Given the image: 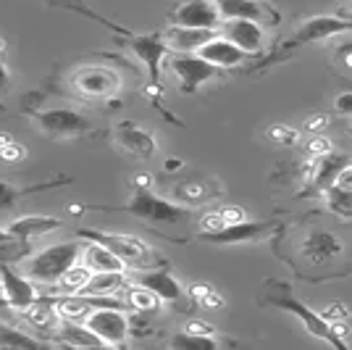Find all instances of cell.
Returning a JSON list of instances; mask_svg holds the SVG:
<instances>
[{
  "label": "cell",
  "instance_id": "cell-1",
  "mask_svg": "<svg viewBox=\"0 0 352 350\" xmlns=\"http://www.w3.org/2000/svg\"><path fill=\"white\" fill-rule=\"evenodd\" d=\"M82 248H85V243H79V240L56 243L50 248L34 253L30 261L24 263V271H27V277L40 285H56L74 263L82 261Z\"/></svg>",
  "mask_w": 352,
  "mask_h": 350
},
{
  "label": "cell",
  "instance_id": "cell-2",
  "mask_svg": "<svg viewBox=\"0 0 352 350\" xmlns=\"http://www.w3.org/2000/svg\"><path fill=\"white\" fill-rule=\"evenodd\" d=\"M89 208H95V211H124V214H132V216L150 221V224H179V221L190 216L187 208L166 200L161 195L150 192L147 187H140L126 205H89Z\"/></svg>",
  "mask_w": 352,
  "mask_h": 350
},
{
  "label": "cell",
  "instance_id": "cell-3",
  "mask_svg": "<svg viewBox=\"0 0 352 350\" xmlns=\"http://www.w3.org/2000/svg\"><path fill=\"white\" fill-rule=\"evenodd\" d=\"M76 234L82 240H92V243H100L105 248H111L116 253L121 261L126 263L129 269H153V253L145 243L134 234H121V232H100V229H76Z\"/></svg>",
  "mask_w": 352,
  "mask_h": 350
},
{
  "label": "cell",
  "instance_id": "cell-4",
  "mask_svg": "<svg viewBox=\"0 0 352 350\" xmlns=\"http://www.w3.org/2000/svg\"><path fill=\"white\" fill-rule=\"evenodd\" d=\"M0 292H3V300L8 303V308H14V311H30L43 298L34 287V279L19 274L6 261H0Z\"/></svg>",
  "mask_w": 352,
  "mask_h": 350
},
{
  "label": "cell",
  "instance_id": "cell-5",
  "mask_svg": "<svg viewBox=\"0 0 352 350\" xmlns=\"http://www.w3.org/2000/svg\"><path fill=\"white\" fill-rule=\"evenodd\" d=\"M89 329L103 340L105 345H124L129 337V316L118 306H100L95 308L85 319Z\"/></svg>",
  "mask_w": 352,
  "mask_h": 350
},
{
  "label": "cell",
  "instance_id": "cell-6",
  "mask_svg": "<svg viewBox=\"0 0 352 350\" xmlns=\"http://www.w3.org/2000/svg\"><path fill=\"white\" fill-rule=\"evenodd\" d=\"M74 88L87 98L108 101V98H116L121 90V74L108 66H85L74 74Z\"/></svg>",
  "mask_w": 352,
  "mask_h": 350
},
{
  "label": "cell",
  "instance_id": "cell-7",
  "mask_svg": "<svg viewBox=\"0 0 352 350\" xmlns=\"http://www.w3.org/2000/svg\"><path fill=\"white\" fill-rule=\"evenodd\" d=\"M171 72L179 76L182 88L192 92L200 85L210 82L213 76H219V66H213L200 53H176L174 59H171Z\"/></svg>",
  "mask_w": 352,
  "mask_h": 350
},
{
  "label": "cell",
  "instance_id": "cell-8",
  "mask_svg": "<svg viewBox=\"0 0 352 350\" xmlns=\"http://www.w3.org/2000/svg\"><path fill=\"white\" fill-rule=\"evenodd\" d=\"M126 34H129V45H132L134 56L145 63L150 85L161 88V63L166 59V53H171L166 40L158 34H132V32H126Z\"/></svg>",
  "mask_w": 352,
  "mask_h": 350
},
{
  "label": "cell",
  "instance_id": "cell-9",
  "mask_svg": "<svg viewBox=\"0 0 352 350\" xmlns=\"http://www.w3.org/2000/svg\"><path fill=\"white\" fill-rule=\"evenodd\" d=\"M219 30L226 40H232L236 48H242L248 56L263 50L265 32L261 27V21H252V19H223Z\"/></svg>",
  "mask_w": 352,
  "mask_h": 350
},
{
  "label": "cell",
  "instance_id": "cell-10",
  "mask_svg": "<svg viewBox=\"0 0 352 350\" xmlns=\"http://www.w3.org/2000/svg\"><path fill=\"white\" fill-rule=\"evenodd\" d=\"M34 119L47 134H56V137H74L89 130L87 119L72 108H45Z\"/></svg>",
  "mask_w": 352,
  "mask_h": 350
},
{
  "label": "cell",
  "instance_id": "cell-11",
  "mask_svg": "<svg viewBox=\"0 0 352 350\" xmlns=\"http://www.w3.org/2000/svg\"><path fill=\"white\" fill-rule=\"evenodd\" d=\"M174 24L182 27H203V30H219L221 14L216 0H184L174 14Z\"/></svg>",
  "mask_w": 352,
  "mask_h": 350
},
{
  "label": "cell",
  "instance_id": "cell-12",
  "mask_svg": "<svg viewBox=\"0 0 352 350\" xmlns=\"http://www.w3.org/2000/svg\"><path fill=\"white\" fill-rule=\"evenodd\" d=\"M219 30H203V27H182L174 24L171 30L163 34V40L168 45L171 53H200V48L208 45Z\"/></svg>",
  "mask_w": 352,
  "mask_h": 350
},
{
  "label": "cell",
  "instance_id": "cell-13",
  "mask_svg": "<svg viewBox=\"0 0 352 350\" xmlns=\"http://www.w3.org/2000/svg\"><path fill=\"white\" fill-rule=\"evenodd\" d=\"M113 134H116L118 145L126 147V150L134 153L137 158H150V156L158 150L155 137H153L147 130H142V127L132 124V121H121V124H116Z\"/></svg>",
  "mask_w": 352,
  "mask_h": 350
},
{
  "label": "cell",
  "instance_id": "cell-14",
  "mask_svg": "<svg viewBox=\"0 0 352 350\" xmlns=\"http://www.w3.org/2000/svg\"><path fill=\"white\" fill-rule=\"evenodd\" d=\"M60 227H66V224H63V219H58V216L30 214V216H19V219H14L6 229L14 234L16 240L27 243V240H32V237H43V234L58 232Z\"/></svg>",
  "mask_w": 352,
  "mask_h": 350
},
{
  "label": "cell",
  "instance_id": "cell-15",
  "mask_svg": "<svg viewBox=\"0 0 352 350\" xmlns=\"http://www.w3.org/2000/svg\"><path fill=\"white\" fill-rule=\"evenodd\" d=\"M200 56L210 61L213 66H219V69H232V66H239L248 53L242 48H236L232 40H226L223 34H216L210 43L200 48Z\"/></svg>",
  "mask_w": 352,
  "mask_h": 350
},
{
  "label": "cell",
  "instance_id": "cell-16",
  "mask_svg": "<svg viewBox=\"0 0 352 350\" xmlns=\"http://www.w3.org/2000/svg\"><path fill=\"white\" fill-rule=\"evenodd\" d=\"M132 282L145 285V287H150L153 292H158L163 303H171V300H179V298H182V285L171 277L168 269H142Z\"/></svg>",
  "mask_w": 352,
  "mask_h": 350
},
{
  "label": "cell",
  "instance_id": "cell-17",
  "mask_svg": "<svg viewBox=\"0 0 352 350\" xmlns=\"http://www.w3.org/2000/svg\"><path fill=\"white\" fill-rule=\"evenodd\" d=\"M82 263L87 266L92 274L95 271H126L129 269L113 250L100 245V243H92V240H87L85 248H82Z\"/></svg>",
  "mask_w": 352,
  "mask_h": 350
},
{
  "label": "cell",
  "instance_id": "cell-18",
  "mask_svg": "<svg viewBox=\"0 0 352 350\" xmlns=\"http://www.w3.org/2000/svg\"><path fill=\"white\" fill-rule=\"evenodd\" d=\"M60 345H72V348H105V342L89 329L85 321H60L56 329Z\"/></svg>",
  "mask_w": 352,
  "mask_h": 350
},
{
  "label": "cell",
  "instance_id": "cell-19",
  "mask_svg": "<svg viewBox=\"0 0 352 350\" xmlns=\"http://www.w3.org/2000/svg\"><path fill=\"white\" fill-rule=\"evenodd\" d=\"M352 30V21L337 19V16H321V19H310L308 24H302L297 32V43H313V40H323V37H331L339 32Z\"/></svg>",
  "mask_w": 352,
  "mask_h": 350
},
{
  "label": "cell",
  "instance_id": "cell-20",
  "mask_svg": "<svg viewBox=\"0 0 352 350\" xmlns=\"http://www.w3.org/2000/svg\"><path fill=\"white\" fill-rule=\"evenodd\" d=\"M263 224H252V221H239V224H226L221 232H208L203 240L216 243V245H236V243H250L258 234H263Z\"/></svg>",
  "mask_w": 352,
  "mask_h": 350
},
{
  "label": "cell",
  "instance_id": "cell-21",
  "mask_svg": "<svg viewBox=\"0 0 352 350\" xmlns=\"http://www.w3.org/2000/svg\"><path fill=\"white\" fill-rule=\"evenodd\" d=\"M126 287V271H95L89 282L76 295H98V298H111L113 292Z\"/></svg>",
  "mask_w": 352,
  "mask_h": 350
},
{
  "label": "cell",
  "instance_id": "cell-22",
  "mask_svg": "<svg viewBox=\"0 0 352 350\" xmlns=\"http://www.w3.org/2000/svg\"><path fill=\"white\" fill-rule=\"evenodd\" d=\"M219 6L221 21L223 19H252V21H263L265 6L258 0H216Z\"/></svg>",
  "mask_w": 352,
  "mask_h": 350
},
{
  "label": "cell",
  "instance_id": "cell-23",
  "mask_svg": "<svg viewBox=\"0 0 352 350\" xmlns=\"http://www.w3.org/2000/svg\"><path fill=\"white\" fill-rule=\"evenodd\" d=\"M74 179H60V182H43V185H34V187H16L11 182L0 179V211H11L21 198H27L32 192H43L50 187H58V185H69Z\"/></svg>",
  "mask_w": 352,
  "mask_h": 350
},
{
  "label": "cell",
  "instance_id": "cell-24",
  "mask_svg": "<svg viewBox=\"0 0 352 350\" xmlns=\"http://www.w3.org/2000/svg\"><path fill=\"white\" fill-rule=\"evenodd\" d=\"M279 306H284L287 311H292V313H297L300 319L305 321V327H308L313 335L323 337V340H329V342H334V345H339V340L334 335H331V324L323 319V316H313L310 311H305V308L300 306V303H294V300H289V298H284V300H279Z\"/></svg>",
  "mask_w": 352,
  "mask_h": 350
},
{
  "label": "cell",
  "instance_id": "cell-25",
  "mask_svg": "<svg viewBox=\"0 0 352 350\" xmlns=\"http://www.w3.org/2000/svg\"><path fill=\"white\" fill-rule=\"evenodd\" d=\"M89 277H92V271H89L85 263H74L72 269H69L53 287H56L58 295H76V292H82V287L89 282Z\"/></svg>",
  "mask_w": 352,
  "mask_h": 350
},
{
  "label": "cell",
  "instance_id": "cell-26",
  "mask_svg": "<svg viewBox=\"0 0 352 350\" xmlns=\"http://www.w3.org/2000/svg\"><path fill=\"white\" fill-rule=\"evenodd\" d=\"M43 342L34 340L32 335H24L21 329L0 324V348H40Z\"/></svg>",
  "mask_w": 352,
  "mask_h": 350
},
{
  "label": "cell",
  "instance_id": "cell-27",
  "mask_svg": "<svg viewBox=\"0 0 352 350\" xmlns=\"http://www.w3.org/2000/svg\"><path fill=\"white\" fill-rule=\"evenodd\" d=\"M316 163H318L316 182H318L321 187H331V185H337L339 172L344 169V158H329V156H323V158H316Z\"/></svg>",
  "mask_w": 352,
  "mask_h": 350
},
{
  "label": "cell",
  "instance_id": "cell-28",
  "mask_svg": "<svg viewBox=\"0 0 352 350\" xmlns=\"http://www.w3.org/2000/svg\"><path fill=\"white\" fill-rule=\"evenodd\" d=\"M161 303H163L161 295L153 292L150 287H145V285H137V287H132V292H129V306L137 308V311H158Z\"/></svg>",
  "mask_w": 352,
  "mask_h": 350
},
{
  "label": "cell",
  "instance_id": "cell-29",
  "mask_svg": "<svg viewBox=\"0 0 352 350\" xmlns=\"http://www.w3.org/2000/svg\"><path fill=\"white\" fill-rule=\"evenodd\" d=\"M326 200H329V208L337 211L339 216H352V192L339 187V185H331L326 190Z\"/></svg>",
  "mask_w": 352,
  "mask_h": 350
},
{
  "label": "cell",
  "instance_id": "cell-30",
  "mask_svg": "<svg viewBox=\"0 0 352 350\" xmlns=\"http://www.w3.org/2000/svg\"><path fill=\"white\" fill-rule=\"evenodd\" d=\"M171 345L174 348H190V350H213L216 348V340H213V335H195V332L184 329V335H176L171 340Z\"/></svg>",
  "mask_w": 352,
  "mask_h": 350
},
{
  "label": "cell",
  "instance_id": "cell-31",
  "mask_svg": "<svg viewBox=\"0 0 352 350\" xmlns=\"http://www.w3.org/2000/svg\"><path fill=\"white\" fill-rule=\"evenodd\" d=\"M190 295L200 303V306H206V308H216V306L223 303V300H221V295H216V290H213L210 285H192Z\"/></svg>",
  "mask_w": 352,
  "mask_h": 350
},
{
  "label": "cell",
  "instance_id": "cell-32",
  "mask_svg": "<svg viewBox=\"0 0 352 350\" xmlns=\"http://www.w3.org/2000/svg\"><path fill=\"white\" fill-rule=\"evenodd\" d=\"M24 156H27V150L19 145L16 140H11V143H6V145L0 147V161H6V163H19V161H24Z\"/></svg>",
  "mask_w": 352,
  "mask_h": 350
},
{
  "label": "cell",
  "instance_id": "cell-33",
  "mask_svg": "<svg viewBox=\"0 0 352 350\" xmlns=\"http://www.w3.org/2000/svg\"><path fill=\"white\" fill-rule=\"evenodd\" d=\"M329 153H331V143H329L326 137H313V140H308L310 158H323V156H329Z\"/></svg>",
  "mask_w": 352,
  "mask_h": 350
},
{
  "label": "cell",
  "instance_id": "cell-34",
  "mask_svg": "<svg viewBox=\"0 0 352 350\" xmlns=\"http://www.w3.org/2000/svg\"><path fill=\"white\" fill-rule=\"evenodd\" d=\"M271 140H276V143H284V145H294L297 143V130L292 127H271Z\"/></svg>",
  "mask_w": 352,
  "mask_h": 350
},
{
  "label": "cell",
  "instance_id": "cell-35",
  "mask_svg": "<svg viewBox=\"0 0 352 350\" xmlns=\"http://www.w3.org/2000/svg\"><path fill=\"white\" fill-rule=\"evenodd\" d=\"M200 227H203V234L208 232H221L223 227H226V219L219 214H208V216H203V221H200Z\"/></svg>",
  "mask_w": 352,
  "mask_h": 350
},
{
  "label": "cell",
  "instance_id": "cell-36",
  "mask_svg": "<svg viewBox=\"0 0 352 350\" xmlns=\"http://www.w3.org/2000/svg\"><path fill=\"white\" fill-rule=\"evenodd\" d=\"M321 316L329 321V324H331V321H342V319H347V308L342 306V303H331V306L323 308Z\"/></svg>",
  "mask_w": 352,
  "mask_h": 350
},
{
  "label": "cell",
  "instance_id": "cell-37",
  "mask_svg": "<svg viewBox=\"0 0 352 350\" xmlns=\"http://www.w3.org/2000/svg\"><path fill=\"white\" fill-rule=\"evenodd\" d=\"M221 216L226 219V224H239V221H248V214H245L242 208H236V205H226V208H221Z\"/></svg>",
  "mask_w": 352,
  "mask_h": 350
},
{
  "label": "cell",
  "instance_id": "cell-38",
  "mask_svg": "<svg viewBox=\"0 0 352 350\" xmlns=\"http://www.w3.org/2000/svg\"><path fill=\"white\" fill-rule=\"evenodd\" d=\"M187 332H195V335H213V327L208 321H190L187 324Z\"/></svg>",
  "mask_w": 352,
  "mask_h": 350
},
{
  "label": "cell",
  "instance_id": "cell-39",
  "mask_svg": "<svg viewBox=\"0 0 352 350\" xmlns=\"http://www.w3.org/2000/svg\"><path fill=\"white\" fill-rule=\"evenodd\" d=\"M337 185H339V187H344V190H350V192H352V166H344V169L339 172Z\"/></svg>",
  "mask_w": 352,
  "mask_h": 350
},
{
  "label": "cell",
  "instance_id": "cell-40",
  "mask_svg": "<svg viewBox=\"0 0 352 350\" xmlns=\"http://www.w3.org/2000/svg\"><path fill=\"white\" fill-rule=\"evenodd\" d=\"M337 111L342 114H352V92H344L337 98Z\"/></svg>",
  "mask_w": 352,
  "mask_h": 350
},
{
  "label": "cell",
  "instance_id": "cell-41",
  "mask_svg": "<svg viewBox=\"0 0 352 350\" xmlns=\"http://www.w3.org/2000/svg\"><path fill=\"white\" fill-rule=\"evenodd\" d=\"M8 85H11V72H8V69H6V63L0 61V92L8 88Z\"/></svg>",
  "mask_w": 352,
  "mask_h": 350
},
{
  "label": "cell",
  "instance_id": "cell-42",
  "mask_svg": "<svg viewBox=\"0 0 352 350\" xmlns=\"http://www.w3.org/2000/svg\"><path fill=\"white\" fill-rule=\"evenodd\" d=\"M326 124H329V119L326 116H321V114H318V116H313L308 121V130H313V132H318V130H323V127H326Z\"/></svg>",
  "mask_w": 352,
  "mask_h": 350
},
{
  "label": "cell",
  "instance_id": "cell-43",
  "mask_svg": "<svg viewBox=\"0 0 352 350\" xmlns=\"http://www.w3.org/2000/svg\"><path fill=\"white\" fill-rule=\"evenodd\" d=\"M19 243H21V240H16L8 229H0V245H19Z\"/></svg>",
  "mask_w": 352,
  "mask_h": 350
},
{
  "label": "cell",
  "instance_id": "cell-44",
  "mask_svg": "<svg viewBox=\"0 0 352 350\" xmlns=\"http://www.w3.org/2000/svg\"><path fill=\"white\" fill-rule=\"evenodd\" d=\"M11 140H14V137H11V134H3V132H0V147L6 145V143H11Z\"/></svg>",
  "mask_w": 352,
  "mask_h": 350
},
{
  "label": "cell",
  "instance_id": "cell-45",
  "mask_svg": "<svg viewBox=\"0 0 352 350\" xmlns=\"http://www.w3.org/2000/svg\"><path fill=\"white\" fill-rule=\"evenodd\" d=\"M3 50H6V43H3V40H0V56H3Z\"/></svg>",
  "mask_w": 352,
  "mask_h": 350
},
{
  "label": "cell",
  "instance_id": "cell-46",
  "mask_svg": "<svg viewBox=\"0 0 352 350\" xmlns=\"http://www.w3.org/2000/svg\"><path fill=\"white\" fill-rule=\"evenodd\" d=\"M0 111H3V103H0Z\"/></svg>",
  "mask_w": 352,
  "mask_h": 350
}]
</instances>
